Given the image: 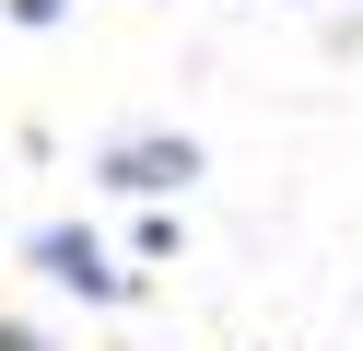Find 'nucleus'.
Wrapping results in <instances>:
<instances>
[{"label":"nucleus","mask_w":363,"mask_h":351,"mask_svg":"<svg viewBox=\"0 0 363 351\" xmlns=\"http://www.w3.org/2000/svg\"><path fill=\"white\" fill-rule=\"evenodd\" d=\"M24 269L48 281V293H82V304H129V293H141V281L106 257L94 223H35V234H24Z\"/></svg>","instance_id":"f257e3e1"},{"label":"nucleus","mask_w":363,"mask_h":351,"mask_svg":"<svg viewBox=\"0 0 363 351\" xmlns=\"http://www.w3.org/2000/svg\"><path fill=\"white\" fill-rule=\"evenodd\" d=\"M94 176L118 187V199H176V187L199 176V140H188V129H118V140L94 152Z\"/></svg>","instance_id":"f03ea898"},{"label":"nucleus","mask_w":363,"mask_h":351,"mask_svg":"<svg viewBox=\"0 0 363 351\" xmlns=\"http://www.w3.org/2000/svg\"><path fill=\"white\" fill-rule=\"evenodd\" d=\"M0 23H24V35H48V23H71V0H0Z\"/></svg>","instance_id":"7ed1b4c3"},{"label":"nucleus","mask_w":363,"mask_h":351,"mask_svg":"<svg viewBox=\"0 0 363 351\" xmlns=\"http://www.w3.org/2000/svg\"><path fill=\"white\" fill-rule=\"evenodd\" d=\"M0 351H48V340H35V328H24V316H0Z\"/></svg>","instance_id":"20e7f679"}]
</instances>
